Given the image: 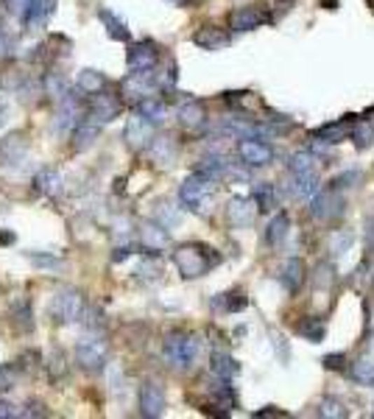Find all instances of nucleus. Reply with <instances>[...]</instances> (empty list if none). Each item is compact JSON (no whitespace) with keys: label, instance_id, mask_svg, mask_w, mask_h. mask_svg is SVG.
<instances>
[{"label":"nucleus","instance_id":"obj_9","mask_svg":"<svg viewBox=\"0 0 374 419\" xmlns=\"http://www.w3.org/2000/svg\"><path fill=\"white\" fill-rule=\"evenodd\" d=\"M140 414L151 419L165 414V389L157 380L143 383V389H140Z\"/></svg>","mask_w":374,"mask_h":419},{"label":"nucleus","instance_id":"obj_54","mask_svg":"<svg viewBox=\"0 0 374 419\" xmlns=\"http://www.w3.org/2000/svg\"><path fill=\"white\" fill-rule=\"evenodd\" d=\"M176 3H185V0H176Z\"/></svg>","mask_w":374,"mask_h":419},{"label":"nucleus","instance_id":"obj_33","mask_svg":"<svg viewBox=\"0 0 374 419\" xmlns=\"http://www.w3.org/2000/svg\"><path fill=\"white\" fill-rule=\"evenodd\" d=\"M299 336L305 338V341H310V344H319V341H324V336H327V324L321 322V319H305L302 324H299Z\"/></svg>","mask_w":374,"mask_h":419},{"label":"nucleus","instance_id":"obj_41","mask_svg":"<svg viewBox=\"0 0 374 419\" xmlns=\"http://www.w3.org/2000/svg\"><path fill=\"white\" fill-rule=\"evenodd\" d=\"M321 414L324 417H349V411H344V406L338 403V400H333V397H327L324 403H321Z\"/></svg>","mask_w":374,"mask_h":419},{"label":"nucleus","instance_id":"obj_27","mask_svg":"<svg viewBox=\"0 0 374 419\" xmlns=\"http://www.w3.org/2000/svg\"><path fill=\"white\" fill-rule=\"evenodd\" d=\"M98 17H101V22L106 25V34H109L112 39H123V42H129V28H126V22H123L115 11L101 8V11H98Z\"/></svg>","mask_w":374,"mask_h":419},{"label":"nucleus","instance_id":"obj_15","mask_svg":"<svg viewBox=\"0 0 374 419\" xmlns=\"http://www.w3.org/2000/svg\"><path fill=\"white\" fill-rule=\"evenodd\" d=\"M254 215H257V205H254L251 199H246V196H235V199L229 202V207H226V218H229V224H232V226H237V229L251 226Z\"/></svg>","mask_w":374,"mask_h":419},{"label":"nucleus","instance_id":"obj_26","mask_svg":"<svg viewBox=\"0 0 374 419\" xmlns=\"http://www.w3.org/2000/svg\"><path fill=\"white\" fill-rule=\"evenodd\" d=\"M176 154H179V149H176V143H174L171 137H157V140H151V157H154V163L171 165V163L176 160Z\"/></svg>","mask_w":374,"mask_h":419},{"label":"nucleus","instance_id":"obj_12","mask_svg":"<svg viewBox=\"0 0 374 419\" xmlns=\"http://www.w3.org/2000/svg\"><path fill=\"white\" fill-rule=\"evenodd\" d=\"M154 126L157 123H151L146 115H134V118H129V123H126V140H129V146H134V149H143V146H151V140H154Z\"/></svg>","mask_w":374,"mask_h":419},{"label":"nucleus","instance_id":"obj_52","mask_svg":"<svg viewBox=\"0 0 374 419\" xmlns=\"http://www.w3.org/2000/svg\"><path fill=\"white\" fill-rule=\"evenodd\" d=\"M8 53V39H6V34H3V28H0V59Z\"/></svg>","mask_w":374,"mask_h":419},{"label":"nucleus","instance_id":"obj_25","mask_svg":"<svg viewBox=\"0 0 374 419\" xmlns=\"http://www.w3.org/2000/svg\"><path fill=\"white\" fill-rule=\"evenodd\" d=\"M349 378L358 383V386H374V355H363L358 358L352 366H349Z\"/></svg>","mask_w":374,"mask_h":419},{"label":"nucleus","instance_id":"obj_50","mask_svg":"<svg viewBox=\"0 0 374 419\" xmlns=\"http://www.w3.org/2000/svg\"><path fill=\"white\" fill-rule=\"evenodd\" d=\"M129 254H132V249H129V246L123 243V246H118V249H115L112 260H115V263H123V260H129Z\"/></svg>","mask_w":374,"mask_h":419},{"label":"nucleus","instance_id":"obj_34","mask_svg":"<svg viewBox=\"0 0 374 419\" xmlns=\"http://www.w3.org/2000/svg\"><path fill=\"white\" fill-rule=\"evenodd\" d=\"M104 84H106V78H104L98 70H81V73H78V81H76V87H78L81 92H90V95L101 92Z\"/></svg>","mask_w":374,"mask_h":419},{"label":"nucleus","instance_id":"obj_31","mask_svg":"<svg viewBox=\"0 0 374 419\" xmlns=\"http://www.w3.org/2000/svg\"><path fill=\"white\" fill-rule=\"evenodd\" d=\"M95 137H98V126H95V121H84V123H78V126L73 129V146H76L78 151L90 149Z\"/></svg>","mask_w":374,"mask_h":419},{"label":"nucleus","instance_id":"obj_6","mask_svg":"<svg viewBox=\"0 0 374 419\" xmlns=\"http://www.w3.org/2000/svg\"><path fill=\"white\" fill-rule=\"evenodd\" d=\"M157 76H154V70H132L126 78H123V84H120V90H123V95L126 98H134L137 104L143 101V98H151V92L157 90Z\"/></svg>","mask_w":374,"mask_h":419},{"label":"nucleus","instance_id":"obj_14","mask_svg":"<svg viewBox=\"0 0 374 419\" xmlns=\"http://www.w3.org/2000/svg\"><path fill=\"white\" fill-rule=\"evenodd\" d=\"M22 163H25V140H22V135H8L6 140H0V165L14 171Z\"/></svg>","mask_w":374,"mask_h":419},{"label":"nucleus","instance_id":"obj_45","mask_svg":"<svg viewBox=\"0 0 374 419\" xmlns=\"http://www.w3.org/2000/svg\"><path fill=\"white\" fill-rule=\"evenodd\" d=\"M335 280V271H333V266H327V263H321L319 268H316V285H330Z\"/></svg>","mask_w":374,"mask_h":419},{"label":"nucleus","instance_id":"obj_16","mask_svg":"<svg viewBox=\"0 0 374 419\" xmlns=\"http://www.w3.org/2000/svg\"><path fill=\"white\" fill-rule=\"evenodd\" d=\"M319 188H321V179H319L316 168L302 171V174H291V193H293L296 199L310 202V199L319 193Z\"/></svg>","mask_w":374,"mask_h":419},{"label":"nucleus","instance_id":"obj_48","mask_svg":"<svg viewBox=\"0 0 374 419\" xmlns=\"http://www.w3.org/2000/svg\"><path fill=\"white\" fill-rule=\"evenodd\" d=\"M112 235H115V240H123V243H126V240H129V221L120 218V221L115 224V232H112Z\"/></svg>","mask_w":374,"mask_h":419},{"label":"nucleus","instance_id":"obj_29","mask_svg":"<svg viewBox=\"0 0 374 419\" xmlns=\"http://www.w3.org/2000/svg\"><path fill=\"white\" fill-rule=\"evenodd\" d=\"M246 305H249V299H246L243 291H229V294H221L218 299H212V308L226 310V313H237V310H243Z\"/></svg>","mask_w":374,"mask_h":419},{"label":"nucleus","instance_id":"obj_43","mask_svg":"<svg viewBox=\"0 0 374 419\" xmlns=\"http://www.w3.org/2000/svg\"><path fill=\"white\" fill-rule=\"evenodd\" d=\"M14 310H17V322H20V327H25V330H28V327H34L31 308H28L25 302H17V308H14Z\"/></svg>","mask_w":374,"mask_h":419},{"label":"nucleus","instance_id":"obj_24","mask_svg":"<svg viewBox=\"0 0 374 419\" xmlns=\"http://www.w3.org/2000/svg\"><path fill=\"white\" fill-rule=\"evenodd\" d=\"M288 229H291V218L285 215V212H279V215H274L271 218V224H268V229H265V243L268 246H282L285 243V238H288Z\"/></svg>","mask_w":374,"mask_h":419},{"label":"nucleus","instance_id":"obj_1","mask_svg":"<svg viewBox=\"0 0 374 419\" xmlns=\"http://www.w3.org/2000/svg\"><path fill=\"white\" fill-rule=\"evenodd\" d=\"M207 252H209V249H204V246H198V243H190V246H182V249L174 252V263H176V268H179V274H182L185 280H195V277L207 274V271L218 263V257H215V254H207Z\"/></svg>","mask_w":374,"mask_h":419},{"label":"nucleus","instance_id":"obj_32","mask_svg":"<svg viewBox=\"0 0 374 419\" xmlns=\"http://www.w3.org/2000/svg\"><path fill=\"white\" fill-rule=\"evenodd\" d=\"M36 191L39 193H45V196H62V177L56 174V171H39V177H36Z\"/></svg>","mask_w":374,"mask_h":419},{"label":"nucleus","instance_id":"obj_47","mask_svg":"<svg viewBox=\"0 0 374 419\" xmlns=\"http://www.w3.org/2000/svg\"><path fill=\"white\" fill-rule=\"evenodd\" d=\"M11 386H14V372L0 364V392H6V389H11Z\"/></svg>","mask_w":374,"mask_h":419},{"label":"nucleus","instance_id":"obj_23","mask_svg":"<svg viewBox=\"0 0 374 419\" xmlns=\"http://www.w3.org/2000/svg\"><path fill=\"white\" fill-rule=\"evenodd\" d=\"M53 6H56V0H31L28 3V11H25V25L28 28H39V25H45V20L53 14Z\"/></svg>","mask_w":374,"mask_h":419},{"label":"nucleus","instance_id":"obj_37","mask_svg":"<svg viewBox=\"0 0 374 419\" xmlns=\"http://www.w3.org/2000/svg\"><path fill=\"white\" fill-rule=\"evenodd\" d=\"M352 140H355L358 149H369V146H374L372 121H358V123H352Z\"/></svg>","mask_w":374,"mask_h":419},{"label":"nucleus","instance_id":"obj_36","mask_svg":"<svg viewBox=\"0 0 374 419\" xmlns=\"http://www.w3.org/2000/svg\"><path fill=\"white\" fill-rule=\"evenodd\" d=\"M154 221L162 224L165 229H174V226H179V221H182V210L165 202V205H160V207L154 210Z\"/></svg>","mask_w":374,"mask_h":419},{"label":"nucleus","instance_id":"obj_28","mask_svg":"<svg viewBox=\"0 0 374 419\" xmlns=\"http://www.w3.org/2000/svg\"><path fill=\"white\" fill-rule=\"evenodd\" d=\"M251 196H254L257 210H263V212H271V210L277 207V188H274L271 182H260V185H254Z\"/></svg>","mask_w":374,"mask_h":419},{"label":"nucleus","instance_id":"obj_38","mask_svg":"<svg viewBox=\"0 0 374 419\" xmlns=\"http://www.w3.org/2000/svg\"><path fill=\"white\" fill-rule=\"evenodd\" d=\"M45 92H48L50 98L62 101L64 95H70V87H67V81H64L62 73H48V78H45Z\"/></svg>","mask_w":374,"mask_h":419},{"label":"nucleus","instance_id":"obj_39","mask_svg":"<svg viewBox=\"0 0 374 419\" xmlns=\"http://www.w3.org/2000/svg\"><path fill=\"white\" fill-rule=\"evenodd\" d=\"M352 232H347V229H341V232H333V238H330V252H333V257H341V254H347L349 252V246H352Z\"/></svg>","mask_w":374,"mask_h":419},{"label":"nucleus","instance_id":"obj_5","mask_svg":"<svg viewBox=\"0 0 374 419\" xmlns=\"http://www.w3.org/2000/svg\"><path fill=\"white\" fill-rule=\"evenodd\" d=\"M50 316L62 324H76L84 319V299L78 291H59L50 299Z\"/></svg>","mask_w":374,"mask_h":419},{"label":"nucleus","instance_id":"obj_4","mask_svg":"<svg viewBox=\"0 0 374 419\" xmlns=\"http://www.w3.org/2000/svg\"><path fill=\"white\" fill-rule=\"evenodd\" d=\"M237 157L249 168H265L274 163V146L263 137H240L237 140Z\"/></svg>","mask_w":374,"mask_h":419},{"label":"nucleus","instance_id":"obj_49","mask_svg":"<svg viewBox=\"0 0 374 419\" xmlns=\"http://www.w3.org/2000/svg\"><path fill=\"white\" fill-rule=\"evenodd\" d=\"M20 411H17V406L14 403H8V400H0V419L3 417H17Z\"/></svg>","mask_w":374,"mask_h":419},{"label":"nucleus","instance_id":"obj_8","mask_svg":"<svg viewBox=\"0 0 374 419\" xmlns=\"http://www.w3.org/2000/svg\"><path fill=\"white\" fill-rule=\"evenodd\" d=\"M76 361H78V366H84L87 372L104 369V364H106V344L98 341V338H84V341L76 347Z\"/></svg>","mask_w":374,"mask_h":419},{"label":"nucleus","instance_id":"obj_51","mask_svg":"<svg viewBox=\"0 0 374 419\" xmlns=\"http://www.w3.org/2000/svg\"><path fill=\"white\" fill-rule=\"evenodd\" d=\"M366 243H369V246L374 249V215L369 218V221H366Z\"/></svg>","mask_w":374,"mask_h":419},{"label":"nucleus","instance_id":"obj_44","mask_svg":"<svg viewBox=\"0 0 374 419\" xmlns=\"http://www.w3.org/2000/svg\"><path fill=\"white\" fill-rule=\"evenodd\" d=\"M321 364H324V369H344L347 366V355L344 352H333V355H324Z\"/></svg>","mask_w":374,"mask_h":419},{"label":"nucleus","instance_id":"obj_35","mask_svg":"<svg viewBox=\"0 0 374 419\" xmlns=\"http://www.w3.org/2000/svg\"><path fill=\"white\" fill-rule=\"evenodd\" d=\"M226 171H229V163H226L223 157H207V160H201V165L195 168V174H204L207 179H221Z\"/></svg>","mask_w":374,"mask_h":419},{"label":"nucleus","instance_id":"obj_7","mask_svg":"<svg viewBox=\"0 0 374 419\" xmlns=\"http://www.w3.org/2000/svg\"><path fill=\"white\" fill-rule=\"evenodd\" d=\"M310 215H313L316 221H321V224H327V221L344 215V196H341L338 191H333V188H330L327 193H316V196L310 199Z\"/></svg>","mask_w":374,"mask_h":419},{"label":"nucleus","instance_id":"obj_40","mask_svg":"<svg viewBox=\"0 0 374 419\" xmlns=\"http://www.w3.org/2000/svg\"><path fill=\"white\" fill-rule=\"evenodd\" d=\"M361 179V171L358 168H352V171H344L341 177H335L333 182H330V188L333 191H344V188H355V182Z\"/></svg>","mask_w":374,"mask_h":419},{"label":"nucleus","instance_id":"obj_22","mask_svg":"<svg viewBox=\"0 0 374 419\" xmlns=\"http://www.w3.org/2000/svg\"><path fill=\"white\" fill-rule=\"evenodd\" d=\"M209 369H212V375H215L218 380H232V378L240 372V364H237L232 355H226V352H212Z\"/></svg>","mask_w":374,"mask_h":419},{"label":"nucleus","instance_id":"obj_3","mask_svg":"<svg viewBox=\"0 0 374 419\" xmlns=\"http://www.w3.org/2000/svg\"><path fill=\"white\" fill-rule=\"evenodd\" d=\"M212 191H215V179H207L204 174H193L179 188V202L190 212H207V205L212 202Z\"/></svg>","mask_w":374,"mask_h":419},{"label":"nucleus","instance_id":"obj_42","mask_svg":"<svg viewBox=\"0 0 374 419\" xmlns=\"http://www.w3.org/2000/svg\"><path fill=\"white\" fill-rule=\"evenodd\" d=\"M28 260L36 263V266H45V268H62V260L50 257V254H28Z\"/></svg>","mask_w":374,"mask_h":419},{"label":"nucleus","instance_id":"obj_11","mask_svg":"<svg viewBox=\"0 0 374 419\" xmlns=\"http://www.w3.org/2000/svg\"><path fill=\"white\" fill-rule=\"evenodd\" d=\"M140 243H143V252L146 254H160L165 252V246L171 243V235L162 224L151 221V224H143L140 226Z\"/></svg>","mask_w":374,"mask_h":419},{"label":"nucleus","instance_id":"obj_21","mask_svg":"<svg viewBox=\"0 0 374 419\" xmlns=\"http://www.w3.org/2000/svg\"><path fill=\"white\" fill-rule=\"evenodd\" d=\"M157 50L151 42H137L129 48V70H154Z\"/></svg>","mask_w":374,"mask_h":419},{"label":"nucleus","instance_id":"obj_19","mask_svg":"<svg viewBox=\"0 0 374 419\" xmlns=\"http://www.w3.org/2000/svg\"><path fill=\"white\" fill-rule=\"evenodd\" d=\"M176 118H179V123L185 126V129H201L204 123H207V112H204V104L201 101H195V98H187L179 104V109H176Z\"/></svg>","mask_w":374,"mask_h":419},{"label":"nucleus","instance_id":"obj_30","mask_svg":"<svg viewBox=\"0 0 374 419\" xmlns=\"http://www.w3.org/2000/svg\"><path fill=\"white\" fill-rule=\"evenodd\" d=\"M137 112L146 115L151 123H162V121L168 118V107H165L162 101H157L154 95H151V98H143V101L137 104Z\"/></svg>","mask_w":374,"mask_h":419},{"label":"nucleus","instance_id":"obj_18","mask_svg":"<svg viewBox=\"0 0 374 419\" xmlns=\"http://www.w3.org/2000/svg\"><path fill=\"white\" fill-rule=\"evenodd\" d=\"M279 282H282V288L288 291V294H296L299 291V285L305 282V263L299 260V257H288L285 263H282V268H279Z\"/></svg>","mask_w":374,"mask_h":419},{"label":"nucleus","instance_id":"obj_53","mask_svg":"<svg viewBox=\"0 0 374 419\" xmlns=\"http://www.w3.org/2000/svg\"><path fill=\"white\" fill-rule=\"evenodd\" d=\"M6 115H8V107H6V104H3V101H0V123H3V121H6Z\"/></svg>","mask_w":374,"mask_h":419},{"label":"nucleus","instance_id":"obj_46","mask_svg":"<svg viewBox=\"0 0 374 419\" xmlns=\"http://www.w3.org/2000/svg\"><path fill=\"white\" fill-rule=\"evenodd\" d=\"M84 316H87V322H84V324H87V330H92V333H95V330H101V327H104V322H101V310H84Z\"/></svg>","mask_w":374,"mask_h":419},{"label":"nucleus","instance_id":"obj_2","mask_svg":"<svg viewBox=\"0 0 374 419\" xmlns=\"http://www.w3.org/2000/svg\"><path fill=\"white\" fill-rule=\"evenodd\" d=\"M198 350H201L198 338H195L193 333H182V330L171 333V336L165 338V347H162L165 358H168L176 369H193V364L198 361Z\"/></svg>","mask_w":374,"mask_h":419},{"label":"nucleus","instance_id":"obj_17","mask_svg":"<svg viewBox=\"0 0 374 419\" xmlns=\"http://www.w3.org/2000/svg\"><path fill=\"white\" fill-rule=\"evenodd\" d=\"M352 118H355V115H349V121L344 118V121L324 123L321 129H316V132H313V137H316V140H324V143H333V146H335V143H344V140H349V137H352V123H355Z\"/></svg>","mask_w":374,"mask_h":419},{"label":"nucleus","instance_id":"obj_10","mask_svg":"<svg viewBox=\"0 0 374 419\" xmlns=\"http://www.w3.org/2000/svg\"><path fill=\"white\" fill-rule=\"evenodd\" d=\"M263 22H271V17H268V11L260 8V6H243V8L232 11V17H229L232 31H254V28H260Z\"/></svg>","mask_w":374,"mask_h":419},{"label":"nucleus","instance_id":"obj_13","mask_svg":"<svg viewBox=\"0 0 374 419\" xmlns=\"http://www.w3.org/2000/svg\"><path fill=\"white\" fill-rule=\"evenodd\" d=\"M87 115L92 121H98V123H109V121H115L120 115V98H115L109 92H95L92 95V107H90Z\"/></svg>","mask_w":374,"mask_h":419},{"label":"nucleus","instance_id":"obj_20","mask_svg":"<svg viewBox=\"0 0 374 419\" xmlns=\"http://www.w3.org/2000/svg\"><path fill=\"white\" fill-rule=\"evenodd\" d=\"M193 42H195L198 48H204V50H221V48H226V45L232 42V36H229L226 31L215 28V25H204L201 31L193 34Z\"/></svg>","mask_w":374,"mask_h":419}]
</instances>
